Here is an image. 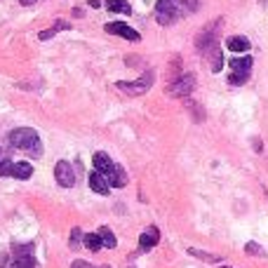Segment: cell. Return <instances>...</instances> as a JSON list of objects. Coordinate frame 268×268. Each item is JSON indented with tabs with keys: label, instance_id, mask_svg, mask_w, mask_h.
<instances>
[{
	"label": "cell",
	"instance_id": "obj_2",
	"mask_svg": "<svg viewBox=\"0 0 268 268\" xmlns=\"http://www.w3.org/2000/svg\"><path fill=\"white\" fill-rule=\"evenodd\" d=\"M153 80H155V73H153V71H146L141 78H136V80H130V82H118L116 87L123 89L125 94H132V97H136V94H143V92H148V89L153 87Z\"/></svg>",
	"mask_w": 268,
	"mask_h": 268
},
{
	"label": "cell",
	"instance_id": "obj_5",
	"mask_svg": "<svg viewBox=\"0 0 268 268\" xmlns=\"http://www.w3.org/2000/svg\"><path fill=\"white\" fill-rule=\"evenodd\" d=\"M193 87H196V75L184 73L170 85V97H188L193 92Z\"/></svg>",
	"mask_w": 268,
	"mask_h": 268
},
{
	"label": "cell",
	"instance_id": "obj_15",
	"mask_svg": "<svg viewBox=\"0 0 268 268\" xmlns=\"http://www.w3.org/2000/svg\"><path fill=\"white\" fill-rule=\"evenodd\" d=\"M33 174V167H31V162L21 160V162H14V172H12V177L17 179H28Z\"/></svg>",
	"mask_w": 268,
	"mask_h": 268
},
{
	"label": "cell",
	"instance_id": "obj_16",
	"mask_svg": "<svg viewBox=\"0 0 268 268\" xmlns=\"http://www.w3.org/2000/svg\"><path fill=\"white\" fill-rule=\"evenodd\" d=\"M82 242H85V247L92 250V252H99L101 247H104V242H101V235H99V233H87Z\"/></svg>",
	"mask_w": 268,
	"mask_h": 268
},
{
	"label": "cell",
	"instance_id": "obj_24",
	"mask_svg": "<svg viewBox=\"0 0 268 268\" xmlns=\"http://www.w3.org/2000/svg\"><path fill=\"white\" fill-rule=\"evenodd\" d=\"M12 172H14V162L0 160V177H7V174H12Z\"/></svg>",
	"mask_w": 268,
	"mask_h": 268
},
{
	"label": "cell",
	"instance_id": "obj_12",
	"mask_svg": "<svg viewBox=\"0 0 268 268\" xmlns=\"http://www.w3.org/2000/svg\"><path fill=\"white\" fill-rule=\"evenodd\" d=\"M228 50L231 52H247L250 50V40L247 38H242V36H233V38H228Z\"/></svg>",
	"mask_w": 268,
	"mask_h": 268
},
{
	"label": "cell",
	"instance_id": "obj_29",
	"mask_svg": "<svg viewBox=\"0 0 268 268\" xmlns=\"http://www.w3.org/2000/svg\"><path fill=\"white\" fill-rule=\"evenodd\" d=\"M221 268H228V266H221Z\"/></svg>",
	"mask_w": 268,
	"mask_h": 268
},
{
	"label": "cell",
	"instance_id": "obj_9",
	"mask_svg": "<svg viewBox=\"0 0 268 268\" xmlns=\"http://www.w3.org/2000/svg\"><path fill=\"white\" fill-rule=\"evenodd\" d=\"M89 188L99 193V196H108V191H111V184H108V179L101 174V172H92L89 174Z\"/></svg>",
	"mask_w": 268,
	"mask_h": 268
},
{
	"label": "cell",
	"instance_id": "obj_18",
	"mask_svg": "<svg viewBox=\"0 0 268 268\" xmlns=\"http://www.w3.org/2000/svg\"><path fill=\"white\" fill-rule=\"evenodd\" d=\"M62 28H71L68 26V24H66V21H57V26L54 28H47V31H43V33H40V40H50V38H54L57 36V31H62Z\"/></svg>",
	"mask_w": 268,
	"mask_h": 268
},
{
	"label": "cell",
	"instance_id": "obj_27",
	"mask_svg": "<svg viewBox=\"0 0 268 268\" xmlns=\"http://www.w3.org/2000/svg\"><path fill=\"white\" fill-rule=\"evenodd\" d=\"M89 5L92 7H101V0H89Z\"/></svg>",
	"mask_w": 268,
	"mask_h": 268
},
{
	"label": "cell",
	"instance_id": "obj_23",
	"mask_svg": "<svg viewBox=\"0 0 268 268\" xmlns=\"http://www.w3.org/2000/svg\"><path fill=\"white\" fill-rule=\"evenodd\" d=\"M80 240H85V235L80 233V228H73L71 231V247L75 250V247H80Z\"/></svg>",
	"mask_w": 268,
	"mask_h": 268
},
{
	"label": "cell",
	"instance_id": "obj_6",
	"mask_svg": "<svg viewBox=\"0 0 268 268\" xmlns=\"http://www.w3.org/2000/svg\"><path fill=\"white\" fill-rule=\"evenodd\" d=\"M54 177H57V184L64 188H71L75 184V172H73L71 162L66 160H59L57 162V167H54Z\"/></svg>",
	"mask_w": 268,
	"mask_h": 268
},
{
	"label": "cell",
	"instance_id": "obj_4",
	"mask_svg": "<svg viewBox=\"0 0 268 268\" xmlns=\"http://www.w3.org/2000/svg\"><path fill=\"white\" fill-rule=\"evenodd\" d=\"M177 14H179V7L172 2V0H158L155 5V17H158V24L162 26H170L177 21Z\"/></svg>",
	"mask_w": 268,
	"mask_h": 268
},
{
	"label": "cell",
	"instance_id": "obj_28",
	"mask_svg": "<svg viewBox=\"0 0 268 268\" xmlns=\"http://www.w3.org/2000/svg\"><path fill=\"white\" fill-rule=\"evenodd\" d=\"M19 2H21V5H24V7H28V5H33V2H36V0H19Z\"/></svg>",
	"mask_w": 268,
	"mask_h": 268
},
{
	"label": "cell",
	"instance_id": "obj_26",
	"mask_svg": "<svg viewBox=\"0 0 268 268\" xmlns=\"http://www.w3.org/2000/svg\"><path fill=\"white\" fill-rule=\"evenodd\" d=\"M71 268H94V266H89L87 261H73ZM101 268H108V266H101Z\"/></svg>",
	"mask_w": 268,
	"mask_h": 268
},
{
	"label": "cell",
	"instance_id": "obj_21",
	"mask_svg": "<svg viewBox=\"0 0 268 268\" xmlns=\"http://www.w3.org/2000/svg\"><path fill=\"white\" fill-rule=\"evenodd\" d=\"M221 66H223V57H221V52L214 47V50H212V71L219 73L221 71Z\"/></svg>",
	"mask_w": 268,
	"mask_h": 268
},
{
	"label": "cell",
	"instance_id": "obj_22",
	"mask_svg": "<svg viewBox=\"0 0 268 268\" xmlns=\"http://www.w3.org/2000/svg\"><path fill=\"white\" fill-rule=\"evenodd\" d=\"M247 78H250V73H231L228 82L231 85H242V82H247Z\"/></svg>",
	"mask_w": 268,
	"mask_h": 268
},
{
	"label": "cell",
	"instance_id": "obj_10",
	"mask_svg": "<svg viewBox=\"0 0 268 268\" xmlns=\"http://www.w3.org/2000/svg\"><path fill=\"white\" fill-rule=\"evenodd\" d=\"M158 240H160V233H158V228H155V226H148V228L141 233L139 245H141V250H151V247L158 245Z\"/></svg>",
	"mask_w": 268,
	"mask_h": 268
},
{
	"label": "cell",
	"instance_id": "obj_19",
	"mask_svg": "<svg viewBox=\"0 0 268 268\" xmlns=\"http://www.w3.org/2000/svg\"><path fill=\"white\" fill-rule=\"evenodd\" d=\"M14 268H36V261H33L31 254H24V257L14 259Z\"/></svg>",
	"mask_w": 268,
	"mask_h": 268
},
{
	"label": "cell",
	"instance_id": "obj_7",
	"mask_svg": "<svg viewBox=\"0 0 268 268\" xmlns=\"http://www.w3.org/2000/svg\"><path fill=\"white\" fill-rule=\"evenodd\" d=\"M106 31L108 33H113V36H120L125 38V40H132V43H139L141 40V36L134 31V28H130L127 24H123V21H113V24H106Z\"/></svg>",
	"mask_w": 268,
	"mask_h": 268
},
{
	"label": "cell",
	"instance_id": "obj_1",
	"mask_svg": "<svg viewBox=\"0 0 268 268\" xmlns=\"http://www.w3.org/2000/svg\"><path fill=\"white\" fill-rule=\"evenodd\" d=\"M9 143L14 148H21V151L31 153V155H43V143H40V136H38L36 130L31 127H19L14 132H9Z\"/></svg>",
	"mask_w": 268,
	"mask_h": 268
},
{
	"label": "cell",
	"instance_id": "obj_25",
	"mask_svg": "<svg viewBox=\"0 0 268 268\" xmlns=\"http://www.w3.org/2000/svg\"><path fill=\"white\" fill-rule=\"evenodd\" d=\"M245 252H247V254H264V250H261L257 242H247V245H245Z\"/></svg>",
	"mask_w": 268,
	"mask_h": 268
},
{
	"label": "cell",
	"instance_id": "obj_14",
	"mask_svg": "<svg viewBox=\"0 0 268 268\" xmlns=\"http://www.w3.org/2000/svg\"><path fill=\"white\" fill-rule=\"evenodd\" d=\"M108 184H111V186H116V188H123L127 184V174H125V170H123L120 165H116L113 174L108 177Z\"/></svg>",
	"mask_w": 268,
	"mask_h": 268
},
{
	"label": "cell",
	"instance_id": "obj_17",
	"mask_svg": "<svg viewBox=\"0 0 268 268\" xmlns=\"http://www.w3.org/2000/svg\"><path fill=\"white\" fill-rule=\"evenodd\" d=\"M99 235H101V242H104V247H108V250H113L118 242H116V235H113V231L111 228H99Z\"/></svg>",
	"mask_w": 268,
	"mask_h": 268
},
{
	"label": "cell",
	"instance_id": "obj_13",
	"mask_svg": "<svg viewBox=\"0 0 268 268\" xmlns=\"http://www.w3.org/2000/svg\"><path fill=\"white\" fill-rule=\"evenodd\" d=\"M108 12H120V14H132V7L127 0H106Z\"/></svg>",
	"mask_w": 268,
	"mask_h": 268
},
{
	"label": "cell",
	"instance_id": "obj_8",
	"mask_svg": "<svg viewBox=\"0 0 268 268\" xmlns=\"http://www.w3.org/2000/svg\"><path fill=\"white\" fill-rule=\"evenodd\" d=\"M92 162H94V167H97V172H101L104 177H111L113 174V170H116V165H113V160L108 158V153H94V158H92Z\"/></svg>",
	"mask_w": 268,
	"mask_h": 268
},
{
	"label": "cell",
	"instance_id": "obj_20",
	"mask_svg": "<svg viewBox=\"0 0 268 268\" xmlns=\"http://www.w3.org/2000/svg\"><path fill=\"white\" fill-rule=\"evenodd\" d=\"M191 257H198V259H205V261H221V257H216V254H209V252H202V250H188Z\"/></svg>",
	"mask_w": 268,
	"mask_h": 268
},
{
	"label": "cell",
	"instance_id": "obj_11",
	"mask_svg": "<svg viewBox=\"0 0 268 268\" xmlns=\"http://www.w3.org/2000/svg\"><path fill=\"white\" fill-rule=\"evenodd\" d=\"M233 73H250L252 71V57H235L231 59Z\"/></svg>",
	"mask_w": 268,
	"mask_h": 268
},
{
	"label": "cell",
	"instance_id": "obj_3",
	"mask_svg": "<svg viewBox=\"0 0 268 268\" xmlns=\"http://www.w3.org/2000/svg\"><path fill=\"white\" fill-rule=\"evenodd\" d=\"M221 19H216L214 24H209L207 28H202L200 33H198V40H196V45H198V50H202V52H207V50H214L216 47V31L221 28Z\"/></svg>",
	"mask_w": 268,
	"mask_h": 268
}]
</instances>
